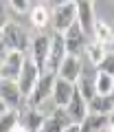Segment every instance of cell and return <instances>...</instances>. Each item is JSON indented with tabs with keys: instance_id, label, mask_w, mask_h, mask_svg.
<instances>
[{
	"instance_id": "obj_32",
	"label": "cell",
	"mask_w": 114,
	"mask_h": 132,
	"mask_svg": "<svg viewBox=\"0 0 114 132\" xmlns=\"http://www.w3.org/2000/svg\"><path fill=\"white\" fill-rule=\"evenodd\" d=\"M0 79H2V71H0Z\"/></svg>"
},
{
	"instance_id": "obj_16",
	"label": "cell",
	"mask_w": 114,
	"mask_h": 132,
	"mask_svg": "<svg viewBox=\"0 0 114 132\" xmlns=\"http://www.w3.org/2000/svg\"><path fill=\"white\" fill-rule=\"evenodd\" d=\"M88 110L97 114H112L114 112V99L110 95H94L88 101Z\"/></svg>"
},
{
	"instance_id": "obj_5",
	"label": "cell",
	"mask_w": 114,
	"mask_h": 132,
	"mask_svg": "<svg viewBox=\"0 0 114 132\" xmlns=\"http://www.w3.org/2000/svg\"><path fill=\"white\" fill-rule=\"evenodd\" d=\"M72 123H75V121H72V117L68 114V110L55 106V108H53V112L46 114V119H44L40 132H64L68 126H72Z\"/></svg>"
},
{
	"instance_id": "obj_1",
	"label": "cell",
	"mask_w": 114,
	"mask_h": 132,
	"mask_svg": "<svg viewBox=\"0 0 114 132\" xmlns=\"http://www.w3.org/2000/svg\"><path fill=\"white\" fill-rule=\"evenodd\" d=\"M0 44L5 46V51H20V53H26V55L31 51V42L26 38V31L15 22H9L2 29V33H0Z\"/></svg>"
},
{
	"instance_id": "obj_12",
	"label": "cell",
	"mask_w": 114,
	"mask_h": 132,
	"mask_svg": "<svg viewBox=\"0 0 114 132\" xmlns=\"http://www.w3.org/2000/svg\"><path fill=\"white\" fill-rule=\"evenodd\" d=\"M81 75H83V73H81V60H79V55H70V53H68V55L62 60L59 68H57V77H64V79L77 84Z\"/></svg>"
},
{
	"instance_id": "obj_25",
	"label": "cell",
	"mask_w": 114,
	"mask_h": 132,
	"mask_svg": "<svg viewBox=\"0 0 114 132\" xmlns=\"http://www.w3.org/2000/svg\"><path fill=\"white\" fill-rule=\"evenodd\" d=\"M9 7L13 11H18V13H26L31 9V2L28 0H9Z\"/></svg>"
},
{
	"instance_id": "obj_18",
	"label": "cell",
	"mask_w": 114,
	"mask_h": 132,
	"mask_svg": "<svg viewBox=\"0 0 114 132\" xmlns=\"http://www.w3.org/2000/svg\"><path fill=\"white\" fill-rule=\"evenodd\" d=\"M92 40H97V42H101L103 46H108V44L114 42V29L110 27L105 20H97L94 31H92Z\"/></svg>"
},
{
	"instance_id": "obj_31",
	"label": "cell",
	"mask_w": 114,
	"mask_h": 132,
	"mask_svg": "<svg viewBox=\"0 0 114 132\" xmlns=\"http://www.w3.org/2000/svg\"><path fill=\"white\" fill-rule=\"evenodd\" d=\"M110 97H112V99H114V88H112V93H110Z\"/></svg>"
},
{
	"instance_id": "obj_30",
	"label": "cell",
	"mask_w": 114,
	"mask_h": 132,
	"mask_svg": "<svg viewBox=\"0 0 114 132\" xmlns=\"http://www.w3.org/2000/svg\"><path fill=\"white\" fill-rule=\"evenodd\" d=\"M110 117H112V128H114V112H112V114H110Z\"/></svg>"
},
{
	"instance_id": "obj_27",
	"label": "cell",
	"mask_w": 114,
	"mask_h": 132,
	"mask_svg": "<svg viewBox=\"0 0 114 132\" xmlns=\"http://www.w3.org/2000/svg\"><path fill=\"white\" fill-rule=\"evenodd\" d=\"M11 132H31V130H28V128L24 126V123H18V126H15L13 130H11Z\"/></svg>"
},
{
	"instance_id": "obj_21",
	"label": "cell",
	"mask_w": 114,
	"mask_h": 132,
	"mask_svg": "<svg viewBox=\"0 0 114 132\" xmlns=\"http://www.w3.org/2000/svg\"><path fill=\"white\" fill-rule=\"evenodd\" d=\"M105 53H108V51H105V46H103L101 42H97V40L88 42V46H86V55H88V60H90L94 66L105 57Z\"/></svg>"
},
{
	"instance_id": "obj_3",
	"label": "cell",
	"mask_w": 114,
	"mask_h": 132,
	"mask_svg": "<svg viewBox=\"0 0 114 132\" xmlns=\"http://www.w3.org/2000/svg\"><path fill=\"white\" fill-rule=\"evenodd\" d=\"M40 75H42L40 66L33 62V57H31V55H26V57H24L22 71H20L18 79H15V81H18V86H20V90H22V95L26 99L31 97V93H33V88H35V84H37Z\"/></svg>"
},
{
	"instance_id": "obj_13",
	"label": "cell",
	"mask_w": 114,
	"mask_h": 132,
	"mask_svg": "<svg viewBox=\"0 0 114 132\" xmlns=\"http://www.w3.org/2000/svg\"><path fill=\"white\" fill-rule=\"evenodd\" d=\"M75 88H77V84L64 79V77H57L55 86H53V97H51L53 104L59 106V108H66L68 101H70V97H72V93H75Z\"/></svg>"
},
{
	"instance_id": "obj_4",
	"label": "cell",
	"mask_w": 114,
	"mask_h": 132,
	"mask_svg": "<svg viewBox=\"0 0 114 132\" xmlns=\"http://www.w3.org/2000/svg\"><path fill=\"white\" fill-rule=\"evenodd\" d=\"M55 79H57V73H42L37 79V84H35L33 93H31V97H28V104L35 106V108H40V106L44 104V101H48V97H53V86H55Z\"/></svg>"
},
{
	"instance_id": "obj_19",
	"label": "cell",
	"mask_w": 114,
	"mask_h": 132,
	"mask_svg": "<svg viewBox=\"0 0 114 132\" xmlns=\"http://www.w3.org/2000/svg\"><path fill=\"white\" fill-rule=\"evenodd\" d=\"M48 22H51V11L44 5H35L33 9H31V24H33L35 29H46Z\"/></svg>"
},
{
	"instance_id": "obj_20",
	"label": "cell",
	"mask_w": 114,
	"mask_h": 132,
	"mask_svg": "<svg viewBox=\"0 0 114 132\" xmlns=\"http://www.w3.org/2000/svg\"><path fill=\"white\" fill-rule=\"evenodd\" d=\"M20 123V112L18 108H9L2 117H0V132H11Z\"/></svg>"
},
{
	"instance_id": "obj_26",
	"label": "cell",
	"mask_w": 114,
	"mask_h": 132,
	"mask_svg": "<svg viewBox=\"0 0 114 132\" xmlns=\"http://www.w3.org/2000/svg\"><path fill=\"white\" fill-rule=\"evenodd\" d=\"M68 2H75V0H51L53 7H62V5H68Z\"/></svg>"
},
{
	"instance_id": "obj_10",
	"label": "cell",
	"mask_w": 114,
	"mask_h": 132,
	"mask_svg": "<svg viewBox=\"0 0 114 132\" xmlns=\"http://www.w3.org/2000/svg\"><path fill=\"white\" fill-rule=\"evenodd\" d=\"M77 22L83 29V33L88 38H92V31H94V9H92V0H77Z\"/></svg>"
},
{
	"instance_id": "obj_9",
	"label": "cell",
	"mask_w": 114,
	"mask_h": 132,
	"mask_svg": "<svg viewBox=\"0 0 114 132\" xmlns=\"http://www.w3.org/2000/svg\"><path fill=\"white\" fill-rule=\"evenodd\" d=\"M48 51H51V38H48V35H44V33L35 35V40L31 42V51H28V55L33 57V62L40 66V71H42V73L46 71Z\"/></svg>"
},
{
	"instance_id": "obj_6",
	"label": "cell",
	"mask_w": 114,
	"mask_h": 132,
	"mask_svg": "<svg viewBox=\"0 0 114 132\" xmlns=\"http://www.w3.org/2000/svg\"><path fill=\"white\" fill-rule=\"evenodd\" d=\"M68 55L66 51V40H64V33H55L51 35V51H48V60H46V71L51 73H57L62 60ZM44 71V73H46Z\"/></svg>"
},
{
	"instance_id": "obj_8",
	"label": "cell",
	"mask_w": 114,
	"mask_h": 132,
	"mask_svg": "<svg viewBox=\"0 0 114 132\" xmlns=\"http://www.w3.org/2000/svg\"><path fill=\"white\" fill-rule=\"evenodd\" d=\"M24 57L26 53H20V51H7L2 62H0V71H2V77L5 79H18L20 71L24 66Z\"/></svg>"
},
{
	"instance_id": "obj_33",
	"label": "cell",
	"mask_w": 114,
	"mask_h": 132,
	"mask_svg": "<svg viewBox=\"0 0 114 132\" xmlns=\"http://www.w3.org/2000/svg\"><path fill=\"white\" fill-rule=\"evenodd\" d=\"M112 44H114V42H112Z\"/></svg>"
},
{
	"instance_id": "obj_2",
	"label": "cell",
	"mask_w": 114,
	"mask_h": 132,
	"mask_svg": "<svg viewBox=\"0 0 114 132\" xmlns=\"http://www.w3.org/2000/svg\"><path fill=\"white\" fill-rule=\"evenodd\" d=\"M75 22H77V0L68 2V5H62V7H53L51 24L55 29V33H66Z\"/></svg>"
},
{
	"instance_id": "obj_7",
	"label": "cell",
	"mask_w": 114,
	"mask_h": 132,
	"mask_svg": "<svg viewBox=\"0 0 114 132\" xmlns=\"http://www.w3.org/2000/svg\"><path fill=\"white\" fill-rule=\"evenodd\" d=\"M64 40H66V51L70 53V55H81V53H86L88 35H86L83 29L79 27V22H75L66 33H64Z\"/></svg>"
},
{
	"instance_id": "obj_22",
	"label": "cell",
	"mask_w": 114,
	"mask_h": 132,
	"mask_svg": "<svg viewBox=\"0 0 114 132\" xmlns=\"http://www.w3.org/2000/svg\"><path fill=\"white\" fill-rule=\"evenodd\" d=\"M94 86H97V93H99V95H110L112 88H114V77L108 75V73H99V71H97Z\"/></svg>"
},
{
	"instance_id": "obj_15",
	"label": "cell",
	"mask_w": 114,
	"mask_h": 132,
	"mask_svg": "<svg viewBox=\"0 0 114 132\" xmlns=\"http://www.w3.org/2000/svg\"><path fill=\"white\" fill-rule=\"evenodd\" d=\"M105 128H112V117L110 114H97V112H88V117L79 123L81 132H99Z\"/></svg>"
},
{
	"instance_id": "obj_11",
	"label": "cell",
	"mask_w": 114,
	"mask_h": 132,
	"mask_svg": "<svg viewBox=\"0 0 114 132\" xmlns=\"http://www.w3.org/2000/svg\"><path fill=\"white\" fill-rule=\"evenodd\" d=\"M0 99H2L9 108H20L24 95H22V90H20L18 81L2 77V79H0Z\"/></svg>"
},
{
	"instance_id": "obj_14",
	"label": "cell",
	"mask_w": 114,
	"mask_h": 132,
	"mask_svg": "<svg viewBox=\"0 0 114 132\" xmlns=\"http://www.w3.org/2000/svg\"><path fill=\"white\" fill-rule=\"evenodd\" d=\"M66 110H68V114L72 117V121H75V123H81L86 117H88V112H90V110H88V99L79 93V88H75V93H72V97H70V101H68Z\"/></svg>"
},
{
	"instance_id": "obj_24",
	"label": "cell",
	"mask_w": 114,
	"mask_h": 132,
	"mask_svg": "<svg viewBox=\"0 0 114 132\" xmlns=\"http://www.w3.org/2000/svg\"><path fill=\"white\" fill-rule=\"evenodd\" d=\"M97 71H99V73H108V75L114 77V51L105 53V57L97 64Z\"/></svg>"
},
{
	"instance_id": "obj_28",
	"label": "cell",
	"mask_w": 114,
	"mask_h": 132,
	"mask_svg": "<svg viewBox=\"0 0 114 132\" xmlns=\"http://www.w3.org/2000/svg\"><path fill=\"white\" fill-rule=\"evenodd\" d=\"M7 24H9V22H7V15L2 13V11H0V33H2V29H5Z\"/></svg>"
},
{
	"instance_id": "obj_17",
	"label": "cell",
	"mask_w": 114,
	"mask_h": 132,
	"mask_svg": "<svg viewBox=\"0 0 114 132\" xmlns=\"http://www.w3.org/2000/svg\"><path fill=\"white\" fill-rule=\"evenodd\" d=\"M44 119H46V112H42L40 108L31 106V108L26 110V114H24V117L20 119V123H24V126H26L31 132H40V128H42Z\"/></svg>"
},
{
	"instance_id": "obj_23",
	"label": "cell",
	"mask_w": 114,
	"mask_h": 132,
	"mask_svg": "<svg viewBox=\"0 0 114 132\" xmlns=\"http://www.w3.org/2000/svg\"><path fill=\"white\" fill-rule=\"evenodd\" d=\"M77 88H79V93L83 95L88 101H90L94 95H99V93H97V86H94V79H90V77H86V75L79 77V81H77Z\"/></svg>"
},
{
	"instance_id": "obj_29",
	"label": "cell",
	"mask_w": 114,
	"mask_h": 132,
	"mask_svg": "<svg viewBox=\"0 0 114 132\" xmlns=\"http://www.w3.org/2000/svg\"><path fill=\"white\" fill-rule=\"evenodd\" d=\"M64 132H81V130H79V123H72V126H68Z\"/></svg>"
}]
</instances>
